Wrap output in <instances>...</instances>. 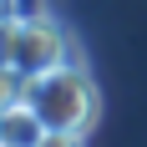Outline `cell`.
Listing matches in <instances>:
<instances>
[{"instance_id": "1", "label": "cell", "mask_w": 147, "mask_h": 147, "mask_svg": "<svg viewBox=\"0 0 147 147\" xmlns=\"http://www.w3.org/2000/svg\"><path fill=\"white\" fill-rule=\"evenodd\" d=\"M30 107L46 117L51 132H81L86 137L102 117V91L91 81L86 61H71V66H56V71L36 76L30 86Z\"/></svg>"}, {"instance_id": "2", "label": "cell", "mask_w": 147, "mask_h": 147, "mask_svg": "<svg viewBox=\"0 0 147 147\" xmlns=\"http://www.w3.org/2000/svg\"><path fill=\"white\" fill-rule=\"evenodd\" d=\"M5 61L10 66H20L26 76H46L56 71V66H71V61H86L81 51H76V36L66 26H61L56 15H15L5 10Z\"/></svg>"}, {"instance_id": "3", "label": "cell", "mask_w": 147, "mask_h": 147, "mask_svg": "<svg viewBox=\"0 0 147 147\" xmlns=\"http://www.w3.org/2000/svg\"><path fill=\"white\" fill-rule=\"evenodd\" d=\"M41 137H46V117L30 102L0 107V147H41Z\"/></svg>"}, {"instance_id": "4", "label": "cell", "mask_w": 147, "mask_h": 147, "mask_svg": "<svg viewBox=\"0 0 147 147\" xmlns=\"http://www.w3.org/2000/svg\"><path fill=\"white\" fill-rule=\"evenodd\" d=\"M30 86H36V76H26L20 66H0V107H15V102H30Z\"/></svg>"}, {"instance_id": "5", "label": "cell", "mask_w": 147, "mask_h": 147, "mask_svg": "<svg viewBox=\"0 0 147 147\" xmlns=\"http://www.w3.org/2000/svg\"><path fill=\"white\" fill-rule=\"evenodd\" d=\"M41 147H86V137H81V132H51V127H46Z\"/></svg>"}]
</instances>
